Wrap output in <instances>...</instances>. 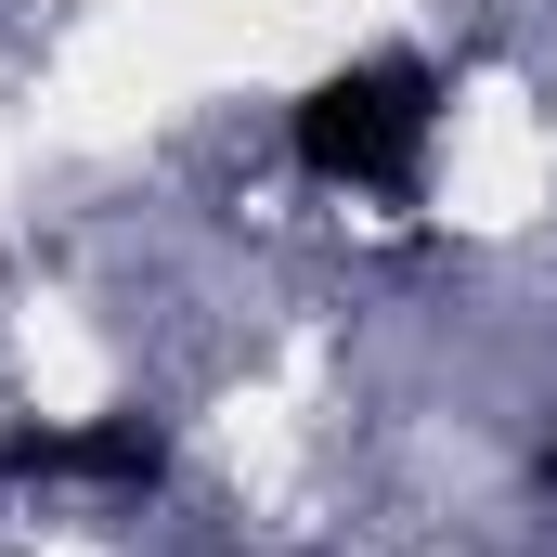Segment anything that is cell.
Returning a JSON list of instances; mask_svg holds the SVG:
<instances>
[{"instance_id": "cell-1", "label": "cell", "mask_w": 557, "mask_h": 557, "mask_svg": "<svg viewBox=\"0 0 557 557\" xmlns=\"http://www.w3.org/2000/svg\"><path fill=\"white\" fill-rule=\"evenodd\" d=\"M428 131H441V78H428L416 52H363V65H324L311 91H298V169L311 182H337V195H416L428 182Z\"/></svg>"}, {"instance_id": "cell-2", "label": "cell", "mask_w": 557, "mask_h": 557, "mask_svg": "<svg viewBox=\"0 0 557 557\" xmlns=\"http://www.w3.org/2000/svg\"><path fill=\"white\" fill-rule=\"evenodd\" d=\"M39 480H104V493H156V480H169V441H156V416L0 428V493H39Z\"/></svg>"}, {"instance_id": "cell-3", "label": "cell", "mask_w": 557, "mask_h": 557, "mask_svg": "<svg viewBox=\"0 0 557 557\" xmlns=\"http://www.w3.org/2000/svg\"><path fill=\"white\" fill-rule=\"evenodd\" d=\"M545 467H557V454H545Z\"/></svg>"}]
</instances>
